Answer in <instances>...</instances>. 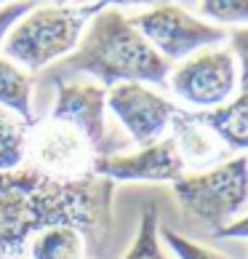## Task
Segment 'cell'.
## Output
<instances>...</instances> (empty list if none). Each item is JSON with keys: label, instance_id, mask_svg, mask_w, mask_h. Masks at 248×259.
Listing matches in <instances>:
<instances>
[{"label": "cell", "instance_id": "obj_1", "mask_svg": "<svg viewBox=\"0 0 248 259\" xmlns=\"http://www.w3.org/2000/svg\"><path fill=\"white\" fill-rule=\"evenodd\" d=\"M115 185L59 182L30 166L0 174V259H99L112 233Z\"/></svg>", "mask_w": 248, "mask_h": 259}, {"label": "cell", "instance_id": "obj_2", "mask_svg": "<svg viewBox=\"0 0 248 259\" xmlns=\"http://www.w3.org/2000/svg\"><path fill=\"white\" fill-rule=\"evenodd\" d=\"M171 67L174 64L152 49L120 8H102L85 24L75 51L48 67L45 80L54 83L88 75L104 89H112L118 83H144L166 89Z\"/></svg>", "mask_w": 248, "mask_h": 259}, {"label": "cell", "instance_id": "obj_3", "mask_svg": "<svg viewBox=\"0 0 248 259\" xmlns=\"http://www.w3.org/2000/svg\"><path fill=\"white\" fill-rule=\"evenodd\" d=\"M102 11V6H35L11 27L3 40V56L27 72H40L62 62L78 46L85 24Z\"/></svg>", "mask_w": 248, "mask_h": 259}, {"label": "cell", "instance_id": "obj_4", "mask_svg": "<svg viewBox=\"0 0 248 259\" xmlns=\"http://www.w3.org/2000/svg\"><path fill=\"white\" fill-rule=\"evenodd\" d=\"M171 187L184 214L216 233L248 208V155L187 174Z\"/></svg>", "mask_w": 248, "mask_h": 259}, {"label": "cell", "instance_id": "obj_5", "mask_svg": "<svg viewBox=\"0 0 248 259\" xmlns=\"http://www.w3.org/2000/svg\"><path fill=\"white\" fill-rule=\"evenodd\" d=\"M104 158L88 134L78 123L48 112L35 118L27 134V166L59 182H78L96 177L93 166Z\"/></svg>", "mask_w": 248, "mask_h": 259}, {"label": "cell", "instance_id": "obj_6", "mask_svg": "<svg viewBox=\"0 0 248 259\" xmlns=\"http://www.w3.org/2000/svg\"><path fill=\"white\" fill-rule=\"evenodd\" d=\"M128 19H131V24L144 35V40L171 64L187 59V56H192L200 49L219 46L230 37L227 30L192 16L176 3L152 6L150 11L128 16Z\"/></svg>", "mask_w": 248, "mask_h": 259}, {"label": "cell", "instance_id": "obj_7", "mask_svg": "<svg viewBox=\"0 0 248 259\" xmlns=\"http://www.w3.org/2000/svg\"><path fill=\"white\" fill-rule=\"evenodd\" d=\"M168 85L197 110H216L237 91V59L230 49H200L168 72Z\"/></svg>", "mask_w": 248, "mask_h": 259}, {"label": "cell", "instance_id": "obj_8", "mask_svg": "<svg viewBox=\"0 0 248 259\" xmlns=\"http://www.w3.org/2000/svg\"><path fill=\"white\" fill-rule=\"evenodd\" d=\"M107 107L136 147L155 145L168 137L171 120L182 110L144 83H118L107 89Z\"/></svg>", "mask_w": 248, "mask_h": 259}, {"label": "cell", "instance_id": "obj_9", "mask_svg": "<svg viewBox=\"0 0 248 259\" xmlns=\"http://www.w3.org/2000/svg\"><path fill=\"white\" fill-rule=\"evenodd\" d=\"M93 174L102 179L118 182H168L174 185L182 177H187V166L171 137H163L155 145L139 147L133 152H115L96 160Z\"/></svg>", "mask_w": 248, "mask_h": 259}, {"label": "cell", "instance_id": "obj_10", "mask_svg": "<svg viewBox=\"0 0 248 259\" xmlns=\"http://www.w3.org/2000/svg\"><path fill=\"white\" fill-rule=\"evenodd\" d=\"M56 102L54 110L62 118L78 123V126L96 142L102 155H115L123 152V142H118L107 131V89L96 80H54Z\"/></svg>", "mask_w": 248, "mask_h": 259}, {"label": "cell", "instance_id": "obj_11", "mask_svg": "<svg viewBox=\"0 0 248 259\" xmlns=\"http://www.w3.org/2000/svg\"><path fill=\"white\" fill-rule=\"evenodd\" d=\"M230 46L237 59V94L216 110H197L200 120L216 134L230 155H243L248 150V27L230 32Z\"/></svg>", "mask_w": 248, "mask_h": 259}, {"label": "cell", "instance_id": "obj_12", "mask_svg": "<svg viewBox=\"0 0 248 259\" xmlns=\"http://www.w3.org/2000/svg\"><path fill=\"white\" fill-rule=\"evenodd\" d=\"M168 137L174 139V145L182 155L187 174H195V171H206L214 168L219 163L230 160L232 155L224 150V145L216 139V134L200 120L197 110H179L171 120Z\"/></svg>", "mask_w": 248, "mask_h": 259}, {"label": "cell", "instance_id": "obj_13", "mask_svg": "<svg viewBox=\"0 0 248 259\" xmlns=\"http://www.w3.org/2000/svg\"><path fill=\"white\" fill-rule=\"evenodd\" d=\"M32 75L0 54V110L32 123Z\"/></svg>", "mask_w": 248, "mask_h": 259}, {"label": "cell", "instance_id": "obj_14", "mask_svg": "<svg viewBox=\"0 0 248 259\" xmlns=\"http://www.w3.org/2000/svg\"><path fill=\"white\" fill-rule=\"evenodd\" d=\"M27 134L30 123L0 110V174H11L27 166Z\"/></svg>", "mask_w": 248, "mask_h": 259}, {"label": "cell", "instance_id": "obj_15", "mask_svg": "<svg viewBox=\"0 0 248 259\" xmlns=\"http://www.w3.org/2000/svg\"><path fill=\"white\" fill-rule=\"evenodd\" d=\"M123 259H168L160 246V222H158V208L155 203H147L141 211V222L136 230L131 248Z\"/></svg>", "mask_w": 248, "mask_h": 259}, {"label": "cell", "instance_id": "obj_16", "mask_svg": "<svg viewBox=\"0 0 248 259\" xmlns=\"http://www.w3.org/2000/svg\"><path fill=\"white\" fill-rule=\"evenodd\" d=\"M200 16L219 24H248V0H200Z\"/></svg>", "mask_w": 248, "mask_h": 259}, {"label": "cell", "instance_id": "obj_17", "mask_svg": "<svg viewBox=\"0 0 248 259\" xmlns=\"http://www.w3.org/2000/svg\"><path fill=\"white\" fill-rule=\"evenodd\" d=\"M160 238H163V243H168V248L176 254V259H230V256L219 254L208 246H200L195 241H189V238L179 235L176 230L163 227V225H160Z\"/></svg>", "mask_w": 248, "mask_h": 259}, {"label": "cell", "instance_id": "obj_18", "mask_svg": "<svg viewBox=\"0 0 248 259\" xmlns=\"http://www.w3.org/2000/svg\"><path fill=\"white\" fill-rule=\"evenodd\" d=\"M30 8H35V0H16V3H8V6H0V46L11 32V27L22 19Z\"/></svg>", "mask_w": 248, "mask_h": 259}, {"label": "cell", "instance_id": "obj_19", "mask_svg": "<svg viewBox=\"0 0 248 259\" xmlns=\"http://www.w3.org/2000/svg\"><path fill=\"white\" fill-rule=\"evenodd\" d=\"M80 6H102V8H120V6H163L174 0H72Z\"/></svg>", "mask_w": 248, "mask_h": 259}, {"label": "cell", "instance_id": "obj_20", "mask_svg": "<svg viewBox=\"0 0 248 259\" xmlns=\"http://www.w3.org/2000/svg\"><path fill=\"white\" fill-rule=\"evenodd\" d=\"M216 238H237V241H248V214L232 219L230 225H224L222 230L214 233Z\"/></svg>", "mask_w": 248, "mask_h": 259}, {"label": "cell", "instance_id": "obj_21", "mask_svg": "<svg viewBox=\"0 0 248 259\" xmlns=\"http://www.w3.org/2000/svg\"><path fill=\"white\" fill-rule=\"evenodd\" d=\"M67 3H72V0H56V6H67Z\"/></svg>", "mask_w": 248, "mask_h": 259}, {"label": "cell", "instance_id": "obj_22", "mask_svg": "<svg viewBox=\"0 0 248 259\" xmlns=\"http://www.w3.org/2000/svg\"><path fill=\"white\" fill-rule=\"evenodd\" d=\"M8 3H16V0H0V6H8Z\"/></svg>", "mask_w": 248, "mask_h": 259}]
</instances>
